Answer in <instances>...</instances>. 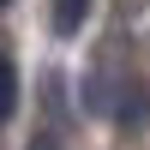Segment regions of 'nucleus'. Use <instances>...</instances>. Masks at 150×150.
<instances>
[{"label":"nucleus","instance_id":"1","mask_svg":"<svg viewBox=\"0 0 150 150\" xmlns=\"http://www.w3.org/2000/svg\"><path fill=\"white\" fill-rule=\"evenodd\" d=\"M48 6H54V30L60 36H78L84 18H90V0H48Z\"/></svg>","mask_w":150,"mask_h":150},{"label":"nucleus","instance_id":"2","mask_svg":"<svg viewBox=\"0 0 150 150\" xmlns=\"http://www.w3.org/2000/svg\"><path fill=\"white\" fill-rule=\"evenodd\" d=\"M144 90H138V84H126V90H120V108H114V114H120V126H126V132H138L144 126Z\"/></svg>","mask_w":150,"mask_h":150},{"label":"nucleus","instance_id":"3","mask_svg":"<svg viewBox=\"0 0 150 150\" xmlns=\"http://www.w3.org/2000/svg\"><path fill=\"white\" fill-rule=\"evenodd\" d=\"M12 108H18V72H12V54L0 48V120H12Z\"/></svg>","mask_w":150,"mask_h":150},{"label":"nucleus","instance_id":"4","mask_svg":"<svg viewBox=\"0 0 150 150\" xmlns=\"http://www.w3.org/2000/svg\"><path fill=\"white\" fill-rule=\"evenodd\" d=\"M24 150H66V144H60V132H54V126H42V132H36Z\"/></svg>","mask_w":150,"mask_h":150},{"label":"nucleus","instance_id":"5","mask_svg":"<svg viewBox=\"0 0 150 150\" xmlns=\"http://www.w3.org/2000/svg\"><path fill=\"white\" fill-rule=\"evenodd\" d=\"M0 6H6V0H0Z\"/></svg>","mask_w":150,"mask_h":150}]
</instances>
